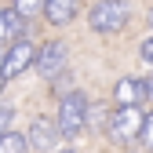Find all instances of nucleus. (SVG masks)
Masks as SVG:
<instances>
[{"mask_svg":"<svg viewBox=\"0 0 153 153\" xmlns=\"http://www.w3.org/2000/svg\"><path fill=\"white\" fill-rule=\"evenodd\" d=\"M84 120H88V99H84L80 91H69L66 99H62V106H59V124H55V128L73 139L76 131L84 128Z\"/></svg>","mask_w":153,"mask_h":153,"instance_id":"obj_3","label":"nucleus"},{"mask_svg":"<svg viewBox=\"0 0 153 153\" xmlns=\"http://www.w3.org/2000/svg\"><path fill=\"white\" fill-rule=\"evenodd\" d=\"M15 11L22 15V18H29V15H40V11H44V0H15Z\"/></svg>","mask_w":153,"mask_h":153,"instance_id":"obj_12","label":"nucleus"},{"mask_svg":"<svg viewBox=\"0 0 153 153\" xmlns=\"http://www.w3.org/2000/svg\"><path fill=\"white\" fill-rule=\"evenodd\" d=\"M149 26H153V11H149Z\"/></svg>","mask_w":153,"mask_h":153,"instance_id":"obj_17","label":"nucleus"},{"mask_svg":"<svg viewBox=\"0 0 153 153\" xmlns=\"http://www.w3.org/2000/svg\"><path fill=\"white\" fill-rule=\"evenodd\" d=\"M146 149H153V113H146L142 117V128H139V135H135Z\"/></svg>","mask_w":153,"mask_h":153,"instance_id":"obj_11","label":"nucleus"},{"mask_svg":"<svg viewBox=\"0 0 153 153\" xmlns=\"http://www.w3.org/2000/svg\"><path fill=\"white\" fill-rule=\"evenodd\" d=\"M139 55H142V62H149V66H153V36H149V40H142Z\"/></svg>","mask_w":153,"mask_h":153,"instance_id":"obj_14","label":"nucleus"},{"mask_svg":"<svg viewBox=\"0 0 153 153\" xmlns=\"http://www.w3.org/2000/svg\"><path fill=\"white\" fill-rule=\"evenodd\" d=\"M44 11H48V22L51 26H66L69 18L76 15V0H44Z\"/></svg>","mask_w":153,"mask_h":153,"instance_id":"obj_9","label":"nucleus"},{"mask_svg":"<svg viewBox=\"0 0 153 153\" xmlns=\"http://www.w3.org/2000/svg\"><path fill=\"white\" fill-rule=\"evenodd\" d=\"M26 142H29L33 149H40V153H51L55 146H59V128L48 124L44 117H36L33 128H29V135H26Z\"/></svg>","mask_w":153,"mask_h":153,"instance_id":"obj_5","label":"nucleus"},{"mask_svg":"<svg viewBox=\"0 0 153 153\" xmlns=\"http://www.w3.org/2000/svg\"><path fill=\"white\" fill-rule=\"evenodd\" d=\"M29 149V142H26V135L22 131H0V153H26Z\"/></svg>","mask_w":153,"mask_h":153,"instance_id":"obj_10","label":"nucleus"},{"mask_svg":"<svg viewBox=\"0 0 153 153\" xmlns=\"http://www.w3.org/2000/svg\"><path fill=\"white\" fill-rule=\"evenodd\" d=\"M146 95H153V80H135V76H124L117 84V102H135L142 106Z\"/></svg>","mask_w":153,"mask_h":153,"instance_id":"obj_8","label":"nucleus"},{"mask_svg":"<svg viewBox=\"0 0 153 153\" xmlns=\"http://www.w3.org/2000/svg\"><path fill=\"white\" fill-rule=\"evenodd\" d=\"M88 22H91L95 33H117V29L128 26V4L124 0H102V4L91 7Z\"/></svg>","mask_w":153,"mask_h":153,"instance_id":"obj_1","label":"nucleus"},{"mask_svg":"<svg viewBox=\"0 0 153 153\" xmlns=\"http://www.w3.org/2000/svg\"><path fill=\"white\" fill-rule=\"evenodd\" d=\"M0 66H4V51H0Z\"/></svg>","mask_w":153,"mask_h":153,"instance_id":"obj_15","label":"nucleus"},{"mask_svg":"<svg viewBox=\"0 0 153 153\" xmlns=\"http://www.w3.org/2000/svg\"><path fill=\"white\" fill-rule=\"evenodd\" d=\"M142 106H135V102H120L117 106V113L109 117V135L117 139V142H135V135H139V128H142Z\"/></svg>","mask_w":153,"mask_h":153,"instance_id":"obj_2","label":"nucleus"},{"mask_svg":"<svg viewBox=\"0 0 153 153\" xmlns=\"http://www.w3.org/2000/svg\"><path fill=\"white\" fill-rule=\"evenodd\" d=\"M0 91H4V76H0Z\"/></svg>","mask_w":153,"mask_h":153,"instance_id":"obj_16","label":"nucleus"},{"mask_svg":"<svg viewBox=\"0 0 153 153\" xmlns=\"http://www.w3.org/2000/svg\"><path fill=\"white\" fill-rule=\"evenodd\" d=\"M29 66H33V48L26 40H15V48L4 55V66H0V69H4V76H18V73H26Z\"/></svg>","mask_w":153,"mask_h":153,"instance_id":"obj_6","label":"nucleus"},{"mask_svg":"<svg viewBox=\"0 0 153 153\" xmlns=\"http://www.w3.org/2000/svg\"><path fill=\"white\" fill-rule=\"evenodd\" d=\"M33 66L40 69V76H59L66 69V44L62 40H51L40 51H33Z\"/></svg>","mask_w":153,"mask_h":153,"instance_id":"obj_4","label":"nucleus"},{"mask_svg":"<svg viewBox=\"0 0 153 153\" xmlns=\"http://www.w3.org/2000/svg\"><path fill=\"white\" fill-rule=\"evenodd\" d=\"M22 36H26V18L15 7H4L0 11V44H15Z\"/></svg>","mask_w":153,"mask_h":153,"instance_id":"obj_7","label":"nucleus"},{"mask_svg":"<svg viewBox=\"0 0 153 153\" xmlns=\"http://www.w3.org/2000/svg\"><path fill=\"white\" fill-rule=\"evenodd\" d=\"M11 113H15L11 106H4V102H0V131H7V128H11Z\"/></svg>","mask_w":153,"mask_h":153,"instance_id":"obj_13","label":"nucleus"}]
</instances>
